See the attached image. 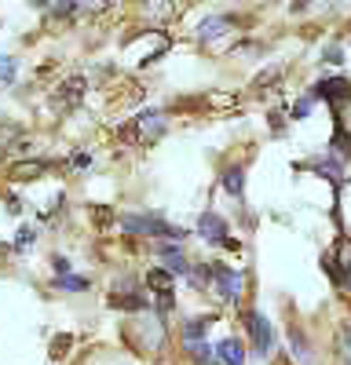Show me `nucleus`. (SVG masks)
I'll list each match as a JSON object with an SVG mask.
<instances>
[{
  "label": "nucleus",
  "mask_w": 351,
  "mask_h": 365,
  "mask_svg": "<svg viewBox=\"0 0 351 365\" xmlns=\"http://www.w3.org/2000/svg\"><path fill=\"white\" fill-rule=\"evenodd\" d=\"M44 172H48V165H44V161H19V165H11V179H15V182L41 179Z\"/></svg>",
  "instance_id": "nucleus-7"
},
{
  "label": "nucleus",
  "mask_w": 351,
  "mask_h": 365,
  "mask_svg": "<svg viewBox=\"0 0 351 365\" xmlns=\"http://www.w3.org/2000/svg\"><path fill=\"white\" fill-rule=\"evenodd\" d=\"M73 165H77V168H88V165H92V158H88V154H77Z\"/></svg>",
  "instance_id": "nucleus-22"
},
{
  "label": "nucleus",
  "mask_w": 351,
  "mask_h": 365,
  "mask_svg": "<svg viewBox=\"0 0 351 365\" xmlns=\"http://www.w3.org/2000/svg\"><path fill=\"white\" fill-rule=\"evenodd\" d=\"M146 285H151V289H158V292H172L176 289V278H172V274L168 270H151V274H146Z\"/></svg>",
  "instance_id": "nucleus-12"
},
{
  "label": "nucleus",
  "mask_w": 351,
  "mask_h": 365,
  "mask_svg": "<svg viewBox=\"0 0 351 365\" xmlns=\"http://www.w3.org/2000/svg\"><path fill=\"white\" fill-rule=\"evenodd\" d=\"M201 234L220 245V241H223V234H227V223L216 216V212H205V216H201Z\"/></svg>",
  "instance_id": "nucleus-9"
},
{
  "label": "nucleus",
  "mask_w": 351,
  "mask_h": 365,
  "mask_svg": "<svg viewBox=\"0 0 351 365\" xmlns=\"http://www.w3.org/2000/svg\"><path fill=\"white\" fill-rule=\"evenodd\" d=\"M223 187L234 194V197H242V187H245V179H242V168H227L223 172Z\"/></svg>",
  "instance_id": "nucleus-13"
},
{
  "label": "nucleus",
  "mask_w": 351,
  "mask_h": 365,
  "mask_svg": "<svg viewBox=\"0 0 351 365\" xmlns=\"http://www.w3.org/2000/svg\"><path fill=\"white\" fill-rule=\"evenodd\" d=\"M125 227L132 234H154V237H168V241H183V230L180 227H168L158 216H125Z\"/></svg>",
  "instance_id": "nucleus-1"
},
{
  "label": "nucleus",
  "mask_w": 351,
  "mask_h": 365,
  "mask_svg": "<svg viewBox=\"0 0 351 365\" xmlns=\"http://www.w3.org/2000/svg\"><path fill=\"white\" fill-rule=\"evenodd\" d=\"M84 99V77H70L63 88H58V103L63 106H77Z\"/></svg>",
  "instance_id": "nucleus-8"
},
{
  "label": "nucleus",
  "mask_w": 351,
  "mask_h": 365,
  "mask_svg": "<svg viewBox=\"0 0 351 365\" xmlns=\"http://www.w3.org/2000/svg\"><path fill=\"white\" fill-rule=\"evenodd\" d=\"M51 267H55V274H63V278L70 274V259H63V256H55V259H51Z\"/></svg>",
  "instance_id": "nucleus-21"
},
{
  "label": "nucleus",
  "mask_w": 351,
  "mask_h": 365,
  "mask_svg": "<svg viewBox=\"0 0 351 365\" xmlns=\"http://www.w3.org/2000/svg\"><path fill=\"white\" fill-rule=\"evenodd\" d=\"M0 81H4V84L15 81V58H0Z\"/></svg>",
  "instance_id": "nucleus-16"
},
{
  "label": "nucleus",
  "mask_w": 351,
  "mask_h": 365,
  "mask_svg": "<svg viewBox=\"0 0 351 365\" xmlns=\"http://www.w3.org/2000/svg\"><path fill=\"white\" fill-rule=\"evenodd\" d=\"M216 318L213 314H205V318H190L187 325H183V336H187V344H194L198 336H205V332H209V325H213Z\"/></svg>",
  "instance_id": "nucleus-11"
},
{
  "label": "nucleus",
  "mask_w": 351,
  "mask_h": 365,
  "mask_svg": "<svg viewBox=\"0 0 351 365\" xmlns=\"http://www.w3.org/2000/svg\"><path fill=\"white\" fill-rule=\"evenodd\" d=\"M282 77V66H275V70H268V73H260L256 81H253V88H263V84H275Z\"/></svg>",
  "instance_id": "nucleus-17"
},
{
  "label": "nucleus",
  "mask_w": 351,
  "mask_h": 365,
  "mask_svg": "<svg viewBox=\"0 0 351 365\" xmlns=\"http://www.w3.org/2000/svg\"><path fill=\"white\" fill-rule=\"evenodd\" d=\"M344 289H347V292H351V270H347V274H344Z\"/></svg>",
  "instance_id": "nucleus-23"
},
{
  "label": "nucleus",
  "mask_w": 351,
  "mask_h": 365,
  "mask_svg": "<svg viewBox=\"0 0 351 365\" xmlns=\"http://www.w3.org/2000/svg\"><path fill=\"white\" fill-rule=\"evenodd\" d=\"M311 99H326V103H344V99H351V84L347 81H340V77H330V81H318L315 84V91H311Z\"/></svg>",
  "instance_id": "nucleus-2"
},
{
  "label": "nucleus",
  "mask_w": 351,
  "mask_h": 365,
  "mask_svg": "<svg viewBox=\"0 0 351 365\" xmlns=\"http://www.w3.org/2000/svg\"><path fill=\"white\" fill-rule=\"evenodd\" d=\"M311 103H315V99H300L297 106H292V117H297V120H300V117H307V110H311Z\"/></svg>",
  "instance_id": "nucleus-20"
},
{
  "label": "nucleus",
  "mask_w": 351,
  "mask_h": 365,
  "mask_svg": "<svg viewBox=\"0 0 351 365\" xmlns=\"http://www.w3.org/2000/svg\"><path fill=\"white\" fill-rule=\"evenodd\" d=\"M161 132H165V113H143V117H136V125H132V135L139 143H154Z\"/></svg>",
  "instance_id": "nucleus-4"
},
{
  "label": "nucleus",
  "mask_w": 351,
  "mask_h": 365,
  "mask_svg": "<svg viewBox=\"0 0 351 365\" xmlns=\"http://www.w3.org/2000/svg\"><path fill=\"white\" fill-rule=\"evenodd\" d=\"M216 361L220 365H245V344L238 336H227L220 347H216Z\"/></svg>",
  "instance_id": "nucleus-5"
},
{
  "label": "nucleus",
  "mask_w": 351,
  "mask_h": 365,
  "mask_svg": "<svg viewBox=\"0 0 351 365\" xmlns=\"http://www.w3.org/2000/svg\"><path fill=\"white\" fill-rule=\"evenodd\" d=\"M34 241H37V230H34V227H22V230H19V241H15V249H26V245H34Z\"/></svg>",
  "instance_id": "nucleus-15"
},
{
  "label": "nucleus",
  "mask_w": 351,
  "mask_h": 365,
  "mask_svg": "<svg viewBox=\"0 0 351 365\" xmlns=\"http://www.w3.org/2000/svg\"><path fill=\"white\" fill-rule=\"evenodd\" d=\"M55 289H88L84 278H73V274H66V278H55Z\"/></svg>",
  "instance_id": "nucleus-14"
},
{
  "label": "nucleus",
  "mask_w": 351,
  "mask_h": 365,
  "mask_svg": "<svg viewBox=\"0 0 351 365\" xmlns=\"http://www.w3.org/2000/svg\"><path fill=\"white\" fill-rule=\"evenodd\" d=\"M227 26H234L227 15H213V19H205V22H201V41H216L220 34H227Z\"/></svg>",
  "instance_id": "nucleus-10"
},
{
  "label": "nucleus",
  "mask_w": 351,
  "mask_h": 365,
  "mask_svg": "<svg viewBox=\"0 0 351 365\" xmlns=\"http://www.w3.org/2000/svg\"><path fill=\"white\" fill-rule=\"evenodd\" d=\"M209 282H216V289H220L223 299H238L242 296V274H234L227 267H213L209 270Z\"/></svg>",
  "instance_id": "nucleus-3"
},
{
  "label": "nucleus",
  "mask_w": 351,
  "mask_h": 365,
  "mask_svg": "<svg viewBox=\"0 0 351 365\" xmlns=\"http://www.w3.org/2000/svg\"><path fill=\"white\" fill-rule=\"evenodd\" d=\"M340 354L351 358V329H340Z\"/></svg>",
  "instance_id": "nucleus-19"
},
{
  "label": "nucleus",
  "mask_w": 351,
  "mask_h": 365,
  "mask_svg": "<svg viewBox=\"0 0 351 365\" xmlns=\"http://www.w3.org/2000/svg\"><path fill=\"white\" fill-rule=\"evenodd\" d=\"M70 344H73V340H70V336H55V340H51V358H63V354H66V347H70Z\"/></svg>",
  "instance_id": "nucleus-18"
},
{
  "label": "nucleus",
  "mask_w": 351,
  "mask_h": 365,
  "mask_svg": "<svg viewBox=\"0 0 351 365\" xmlns=\"http://www.w3.org/2000/svg\"><path fill=\"white\" fill-rule=\"evenodd\" d=\"M249 332H253V344H256V351L263 354L271 347V329H268V322H263V314H249Z\"/></svg>",
  "instance_id": "nucleus-6"
}]
</instances>
